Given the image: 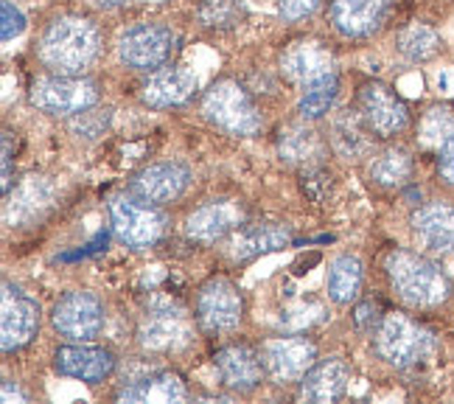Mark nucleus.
I'll return each mask as SVG.
<instances>
[{"label":"nucleus","mask_w":454,"mask_h":404,"mask_svg":"<svg viewBox=\"0 0 454 404\" xmlns=\"http://www.w3.org/2000/svg\"><path fill=\"white\" fill-rule=\"evenodd\" d=\"M51 323L67 340L90 343L104 331L107 314H104V304L93 292H67L54 304Z\"/></svg>","instance_id":"nucleus-5"},{"label":"nucleus","mask_w":454,"mask_h":404,"mask_svg":"<svg viewBox=\"0 0 454 404\" xmlns=\"http://www.w3.org/2000/svg\"><path fill=\"white\" fill-rule=\"evenodd\" d=\"M197 318L207 331H233L244 318V297L239 287L227 278H211L200 289Z\"/></svg>","instance_id":"nucleus-9"},{"label":"nucleus","mask_w":454,"mask_h":404,"mask_svg":"<svg viewBox=\"0 0 454 404\" xmlns=\"http://www.w3.org/2000/svg\"><path fill=\"white\" fill-rule=\"evenodd\" d=\"M395 45L401 51V57H407L410 62H429L432 57L441 54V34L432 26L424 23H412L407 28L398 31Z\"/></svg>","instance_id":"nucleus-29"},{"label":"nucleus","mask_w":454,"mask_h":404,"mask_svg":"<svg viewBox=\"0 0 454 404\" xmlns=\"http://www.w3.org/2000/svg\"><path fill=\"white\" fill-rule=\"evenodd\" d=\"M390 0H331V23L342 37L362 40L381 28Z\"/></svg>","instance_id":"nucleus-17"},{"label":"nucleus","mask_w":454,"mask_h":404,"mask_svg":"<svg viewBox=\"0 0 454 404\" xmlns=\"http://www.w3.org/2000/svg\"><path fill=\"white\" fill-rule=\"evenodd\" d=\"M214 362H216V374H219L222 384L236 393L255 391L267 374L264 357H258L247 345H227L219 351Z\"/></svg>","instance_id":"nucleus-18"},{"label":"nucleus","mask_w":454,"mask_h":404,"mask_svg":"<svg viewBox=\"0 0 454 404\" xmlns=\"http://www.w3.org/2000/svg\"><path fill=\"white\" fill-rule=\"evenodd\" d=\"M337 93H340V82H337V74H328L317 82L306 84V91L301 96V115L306 121H317L323 118L331 107H334L337 101Z\"/></svg>","instance_id":"nucleus-30"},{"label":"nucleus","mask_w":454,"mask_h":404,"mask_svg":"<svg viewBox=\"0 0 454 404\" xmlns=\"http://www.w3.org/2000/svg\"><path fill=\"white\" fill-rule=\"evenodd\" d=\"M348 379H351V371H348V365L340 357L314 362V368L303 376V399L320 404L337 401L348 391Z\"/></svg>","instance_id":"nucleus-23"},{"label":"nucleus","mask_w":454,"mask_h":404,"mask_svg":"<svg viewBox=\"0 0 454 404\" xmlns=\"http://www.w3.org/2000/svg\"><path fill=\"white\" fill-rule=\"evenodd\" d=\"M205 118L231 135H255L261 130V115L250 96L236 82H216L202 99Z\"/></svg>","instance_id":"nucleus-4"},{"label":"nucleus","mask_w":454,"mask_h":404,"mask_svg":"<svg viewBox=\"0 0 454 404\" xmlns=\"http://www.w3.org/2000/svg\"><path fill=\"white\" fill-rule=\"evenodd\" d=\"M107 124H110V110L87 107V110L76 113V118H74V130L82 132L84 138H98L104 130H107Z\"/></svg>","instance_id":"nucleus-33"},{"label":"nucleus","mask_w":454,"mask_h":404,"mask_svg":"<svg viewBox=\"0 0 454 404\" xmlns=\"http://www.w3.org/2000/svg\"><path fill=\"white\" fill-rule=\"evenodd\" d=\"M412 236L418 248L429 256L454 253V205L434 200L421 205L412 214Z\"/></svg>","instance_id":"nucleus-13"},{"label":"nucleus","mask_w":454,"mask_h":404,"mask_svg":"<svg viewBox=\"0 0 454 404\" xmlns=\"http://www.w3.org/2000/svg\"><path fill=\"white\" fill-rule=\"evenodd\" d=\"M121 401H132V404H177L188 399V388L185 382L171 374V371H160L132 382L129 388H124L118 393Z\"/></svg>","instance_id":"nucleus-24"},{"label":"nucleus","mask_w":454,"mask_h":404,"mask_svg":"<svg viewBox=\"0 0 454 404\" xmlns=\"http://www.w3.org/2000/svg\"><path fill=\"white\" fill-rule=\"evenodd\" d=\"M362 261L356 256H337L334 261H331V267H328V278H325V284H328V297L334 304H351L356 301V295L362 289Z\"/></svg>","instance_id":"nucleus-26"},{"label":"nucleus","mask_w":454,"mask_h":404,"mask_svg":"<svg viewBox=\"0 0 454 404\" xmlns=\"http://www.w3.org/2000/svg\"><path fill=\"white\" fill-rule=\"evenodd\" d=\"M244 9L241 0H205L200 6V20L207 28H233L244 20Z\"/></svg>","instance_id":"nucleus-32"},{"label":"nucleus","mask_w":454,"mask_h":404,"mask_svg":"<svg viewBox=\"0 0 454 404\" xmlns=\"http://www.w3.org/2000/svg\"><path fill=\"white\" fill-rule=\"evenodd\" d=\"M371 180L381 188H401L407 186L412 178V157L404 149H384L379 154H373V161L368 166Z\"/></svg>","instance_id":"nucleus-27"},{"label":"nucleus","mask_w":454,"mask_h":404,"mask_svg":"<svg viewBox=\"0 0 454 404\" xmlns=\"http://www.w3.org/2000/svg\"><path fill=\"white\" fill-rule=\"evenodd\" d=\"M54 368L62 376H71L87 384L104 382L113 371H115V357L107 348H96L87 343H76V345H62L54 354Z\"/></svg>","instance_id":"nucleus-16"},{"label":"nucleus","mask_w":454,"mask_h":404,"mask_svg":"<svg viewBox=\"0 0 454 404\" xmlns=\"http://www.w3.org/2000/svg\"><path fill=\"white\" fill-rule=\"evenodd\" d=\"M264 365L275 382H303L317 362V348L303 337H281L264 345Z\"/></svg>","instance_id":"nucleus-15"},{"label":"nucleus","mask_w":454,"mask_h":404,"mask_svg":"<svg viewBox=\"0 0 454 404\" xmlns=\"http://www.w3.org/2000/svg\"><path fill=\"white\" fill-rule=\"evenodd\" d=\"M281 154L292 163H309L314 157L323 154V144L320 138L314 135L311 130L306 127H289L284 135H281Z\"/></svg>","instance_id":"nucleus-31"},{"label":"nucleus","mask_w":454,"mask_h":404,"mask_svg":"<svg viewBox=\"0 0 454 404\" xmlns=\"http://www.w3.org/2000/svg\"><path fill=\"white\" fill-rule=\"evenodd\" d=\"M438 174L443 183L454 186V140L438 152Z\"/></svg>","instance_id":"nucleus-36"},{"label":"nucleus","mask_w":454,"mask_h":404,"mask_svg":"<svg viewBox=\"0 0 454 404\" xmlns=\"http://www.w3.org/2000/svg\"><path fill=\"white\" fill-rule=\"evenodd\" d=\"M40 331V306L34 297L4 284V318H0V345L6 354L26 348Z\"/></svg>","instance_id":"nucleus-12"},{"label":"nucleus","mask_w":454,"mask_h":404,"mask_svg":"<svg viewBox=\"0 0 454 404\" xmlns=\"http://www.w3.org/2000/svg\"><path fill=\"white\" fill-rule=\"evenodd\" d=\"M98 101V87L82 76H48L31 87V104L51 115H76Z\"/></svg>","instance_id":"nucleus-6"},{"label":"nucleus","mask_w":454,"mask_h":404,"mask_svg":"<svg viewBox=\"0 0 454 404\" xmlns=\"http://www.w3.org/2000/svg\"><path fill=\"white\" fill-rule=\"evenodd\" d=\"M317 6H320V0H278V12H281V17L289 23L303 20V17H309Z\"/></svg>","instance_id":"nucleus-35"},{"label":"nucleus","mask_w":454,"mask_h":404,"mask_svg":"<svg viewBox=\"0 0 454 404\" xmlns=\"http://www.w3.org/2000/svg\"><path fill=\"white\" fill-rule=\"evenodd\" d=\"M110 217L115 236L135 250L149 248L166 231V217L157 210V205H141L137 197H115L110 202Z\"/></svg>","instance_id":"nucleus-7"},{"label":"nucleus","mask_w":454,"mask_h":404,"mask_svg":"<svg viewBox=\"0 0 454 404\" xmlns=\"http://www.w3.org/2000/svg\"><path fill=\"white\" fill-rule=\"evenodd\" d=\"M0 12H4V31H0L4 43L20 37V34L26 31V17H23V12L17 9L12 0H4V4H0Z\"/></svg>","instance_id":"nucleus-34"},{"label":"nucleus","mask_w":454,"mask_h":404,"mask_svg":"<svg viewBox=\"0 0 454 404\" xmlns=\"http://www.w3.org/2000/svg\"><path fill=\"white\" fill-rule=\"evenodd\" d=\"M137 340L146 351L154 354H166V351H183L194 340V331L191 323L183 318L180 309L163 306V309H152L146 314V321L137 329Z\"/></svg>","instance_id":"nucleus-14"},{"label":"nucleus","mask_w":454,"mask_h":404,"mask_svg":"<svg viewBox=\"0 0 454 404\" xmlns=\"http://www.w3.org/2000/svg\"><path fill=\"white\" fill-rule=\"evenodd\" d=\"M200 91V79L191 67L174 65L154 70L144 84V101L149 107H180Z\"/></svg>","instance_id":"nucleus-21"},{"label":"nucleus","mask_w":454,"mask_h":404,"mask_svg":"<svg viewBox=\"0 0 454 404\" xmlns=\"http://www.w3.org/2000/svg\"><path fill=\"white\" fill-rule=\"evenodd\" d=\"M98 31L84 17H59L40 40L43 62L62 76H79L98 57Z\"/></svg>","instance_id":"nucleus-2"},{"label":"nucleus","mask_w":454,"mask_h":404,"mask_svg":"<svg viewBox=\"0 0 454 404\" xmlns=\"http://www.w3.org/2000/svg\"><path fill=\"white\" fill-rule=\"evenodd\" d=\"M51 202V186L40 178H26V183L12 194H6V222H31L40 208Z\"/></svg>","instance_id":"nucleus-25"},{"label":"nucleus","mask_w":454,"mask_h":404,"mask_svg":"<svg viewBox=\"0 0 454 404\" xmlns=\"http://www.w3.org/2000/svg\"><path fill=\"white\" fill-rule=\"evenodd\" d=\"M376 348L384 362L395 368H412L432 354L434 340L432 331L421 323H415L401 312H390L384 314L376 329Z\"/></svg>","instance_id":"nucleus-3"},{"label":"nucleus","mask_w":454,"mask_h":404,"mask_svg":"<svg viewBox=\"0 0 454 404\" xmlns=\"http://www.w3.org/2000/svg\"><path fill=\"white\" fill-rule=\"evenodd\" d=\"M281 67L292 82L306 87L328 74H334V54L317 40H298L284 51Z\"/></svg>","instance_id":"nucleus-22"},{"label":"nucleus","mask_w":454,"mask_h":404,"mask_svg":"<svg viewBox=\"0 0 454 404\" xmlns=\"http://www.w3.org/2000/svg\"><path fill=\"white\" fill-rule=\"evenodd\" d=\"M96 4H101V6H124V4H129V0H96Z\"/></svg>","instance_id":"nucleus-37"},{"label":"nucleus","mask_w":454,"mask_h":404,"mask_svg":"<svg viewBox=\"0 0 454 404\" xmlns=\"http://www.w3.org/2000/svg\"><path fill=\"white\" fill-rule=\"evenodd\" d=\"M191 183V171L180 161H160L144 171H137L129 183V194L149 205H166L185 194Z\"/></svg>","instance_id":"nucleus-11"},{"label":"nucleus","mask_w":454,"mask_h":404,"mask_svg":"<svg viewBox=\"0 0 454 404\" xmlns=\"http://www.w3.org/2000/svg\"><path fill=\"white\" fill-rule=\"evenodd\" d=\"M292 242L289 227L275 222H255V225H239L233 236L227 239V256L233 261H250L255 256H264L272 250H281Z\"/></svg>","instance_id":"nucleus-20"},{"label":"nucleus","mask_w":454,"mask_h":404,"mask_svg":"<svg viewBox=\"0 0 454 404\" xmlns=\"http://www.w3.org/2000/svg\"><path fill=\"white\" fill-rule=\"evenodd\" d=\"M418 140L421 147L438 154L443 147H449L454 140V107L451 104H434L421 115L418 124Z\"/></svg>","instance_id":"nucleus-28"},{"label":"nucleus","mask_w":454,"mask_h":404,"mask_svg":"<svg viewBox=\"0 0 454 404\" xmlns=\"http://www.w3.org/2000/svg\"><path fill=\"white\" fill-rule=\"evenodd\" d=\"M174 51V34L166 26L141 23L132 26L118 43V57L127 67L135 70H157L163 67Z\"/></svg>","instance_id":"nucleus-8"},{"label":"nucleus","mask_w":454,"mask_h":404,"mask_svg":"<svg viewBox=\"0 0 454 404\" xmlns=\"http://www.w3.org/2000/svg\"><path fill=\"white\" fill-rule=\"evenodd\" d=\"M359 113H362L364 127L379 138H393L398 132H404L410 124L407 104L401 101L390 87H384L379 82H371L362 87Z\"/></svg>","instance_id":"nucleus-10"},{"label":"nucleus","mask_w":454,"mask_h":404,"mask_svg":"<svg viewBox=\"0 0 454 404\" xmlns=\"http://www.w3.org/2000/svg\"><path fill=\"white\" fill-rule=\"evenodd\" d=\"M244 222V210L233 200H214L194 208L185 219V234L194 242H216Z\"/></svg>","instance_id":"nucleus-19"},{"label":"nucleus","mask_w":454,"mask_h":404,"mask_svg":"<svg viewBox=\"0 0 454 404\" xmlns=\"http://www.w3.org/2000/svg\"><path fill=\"white\" fill-rule=\"evenodd\" d=\"M384 270H387L393 292L412 309H434L449 301V278L434 261L421 253L393 250Z\"/></svg>","instance_id":"nucleus-1"}]
</instances>
